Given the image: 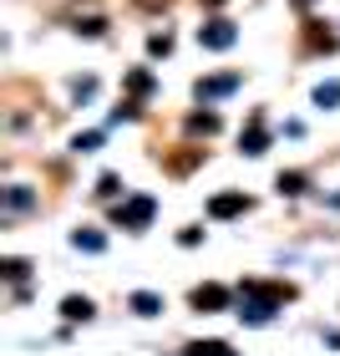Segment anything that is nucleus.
Returning a JSON list of instances; mask_svg holds the SVG:
<instances>
[{"instance_id": "1", "label": "nucleus", "mask_w": 340, "mask_h": 356, "mask_svg": "<svg viewBox=\"0 0 340 356\" xmlns=\"http://www.w3.org/2000/svg\"><path fill=\"white\" fill-rule=\"evenodd\" d=\"M284 300H295V285H284V280H244L239 285V321L269 326Z\"/></svg>"}, {"instance_id": "2", "label": "nucleus", "mask_w": 340, "mask_h": 356, "mask_svg": "<svg viewBox=\"0 0 340 356\" xmlns=\"http://www.w3.org/2000/svg\"><path fill=\"white\" fill-rule=\"evenodd\" d=\"M153 214H158V199H153V193H133V199H122L117 209H112V219H117L127 234H142V229L153 224Z\"/></svg>"}, {"instance_id": "3", "label": "nucleus", "mask_w": 340, "mask_h": 356, "mask_svg": "<svg viewBox=\"0 0 340 356\" xmlns=\"http://www.w3.org/2000/svg\"><path fill=\"white\" fill-rule=\"evenodd\" d=\"M234 296H239V290L208 280V285H193L188 300H193V311H198V316H219V311H229V305H234Z\"/></svg>"}, {"instance_id": "4", "label": "nucleus", "mask_w": 340, "mask_h": 356, "mask_svg": "<svg viewBox=\"0 0 340 356\" xmlns=\"http://www.w3.org/2000/svg\"><path fill=\"white\" fill-rule=\"evenodd\" d=\"M254 209V199L244 188H234V193H214L208 199V219H239V214H249Z\"/></svg>"}, {"instance_id": "5", "label": "nucleus", "mask_w": 340, "mask_h": 356, "mask_svg": "<svg viewBox=\"0 0 340 356\" xmlns=\"http://www.w3.org/2000/svg\"><path fill=\"white\" fill-rule=\"evenodd\" d=\"M234 36H239V31H234V21H223V15H219V21H208V26H198V41L208 46V51H229Z\"/></svg>"}, {"instance_id": "6", "label": "nucleus", "mask_w": 340, "mask_h": 356, "mask_svg": "<svg viewBox=\"0 0 340 356\" xmlns=\"http://www.w3.org/2000/svg\"><path fill=\"white\" fill-rule=\"evenodd\" d=\"M239 82H244L239 72H229V76H208V82H198V97H203V102H214V97H229Z\"/></svg>"}, {"instance_id": "7", "label": "nucleus", "mask_w": 340, "mask_h": 356, "mask_svg": "<svg viewBox=\"0 0 340 356\" xmlns=\"http://www.w3.org/2000/svg\"><path fill=\"white\" fill-rule=\"evenodd\" d=\"M239 148H244L249 158H259V153H264V148H269V133H264V118H259V112H254V122H249V133H244V138H239Z\"/></svg>"}, {"instance_id": "8", "label": "nucleus", "mask_w": 340, "mask_h": 356, "mask_svg": "<svg viewBox=\"0 0 340 356\" xmlns=\"http://www.w3.org/2000/svg\"><path fill=\"white\" fill-rule=\"evenodd\" d=\"M127 311L133 316H158L163 311V296H158V290H133V296H127Z\"/></svg>"}, {"instance_id": "9", "label": "nucleus", "mask_w": 340, "mask_h": 356, "mask_svg": "<svg viewBox=\"0 0 340 356\" xmlns=\"http://www.w3.org/2000/svg\"><path fill=\"white\" fill-rule=\"evenodd\" d=\"M61 316H67L71 326H76V321H82V326H87V321L96 316V305H92L87 296H67V300H61Z\"/></svg>"}, {"instance_id": "10", "label": "nucleus", "mask_w": 340, "mask_h": 356, "mask_svg": "<svg viewBox=\"0 0 340 356\" xmlns=\"http://www.w3.org/2000/svg\"><path fill=\"white\" fill-rule=\"evenodd\" d=\"M71 250H82V254H102V250H107V234H102V229H71Z\"/></svg>"}, {"instance_id": "11", "label": "nucleus", "mask_w": 340, "mask_h": 356, "mask_svg": "<svg viewBox=\"0 0 340 356\" xmlns=\"http://www.w3.org/2000/svg\"><path fill=\"white\" fill-rule=\"evenodd\" d=\"M274 188H280L284 199H300V193L310 188V178H305V173H280V178H274Z\"/></svg>"}, {"instance_id": "12", "label": "nucleus", "mask_w": 340, "mask_h": 356, "mask_svg": "<svg viewBox=\"0 0 340 356\" xmlns=\"http://www.w3.org/2000/svg\"><path fill=\"white\" fill-rule=\"evenodd\" d=\"M188 356H239V351H234L229 341H193Z\"/></svg>"}, {"instance_id": "13", "label": "nucleus", "mask_w": 340, "mask_h": 356, "mask_svg": "<svg viewBox=\"0 0 340 356\" xmlns=\"http://www.w3.org/2000/svg\"><path fill=\"white\" fill-rule=\"evenodd\" d=\"M0 275H6V280H15V285H21L26 275H31V260H21V254H10V260H0Z\"/></svg>"}, {"instance_id": "14", "label": "nucleus", "mask_w": 340, "mask_h": 356, "mask_svg": "<svg viewBox=\"0 0 340 356\" xmlns=\"http://www.w3.org/2000/svg\"><path fill=\"white\" fill-rule=\"evenodd\" d=\"M188 133H219V112H193V118H188Z\"/></svg>"}, {"instance_id": "15", "label": "nucleus", "mask_w": 340, "mask_h": 356, "mask_svg": "<svg viewBox=\"0 0 340 356\" xmlns=\"http://www.w3.org/2000/svg\"><path fill=\"white\" fill-rule=\"evenodd\" d=\"M96 193H102V199H117V193H122V178H117V173H102V178H96Z\"/></svg>"}, {"instance_id": "16", "label": "nucleus", "mask_w": 340, "mask_h": 356, "mask_svg": "<svg viewBox=\"0 0 340 356\" xmlns=\"http://www.w3.org/2000/svg\"><path fill=\"white\" fill-rule=\"evenodd\" d=\"M315 102H320V107H340V82H325V87H315Z\"/></svg>"}, {"instance_id": "17", "label": "nucleus", "mask_w": 340, "mask_h": 356, "mask_svg": "<svg viewBox=\"0 0 340 356\" xmlns=\"http://www.w3.org/2000/svg\"><path fill=\"white\" fill-rule=\"evenodd\" d=\"M31 204H36V199H31L26 188H10V193H6V214H15V209H31Z\"/></svg>"}, {"instance_id": "18", "label": "nucleus", "mask_w": 340, "mask_h": 356, "mask_svg": "<svg viewBox=\"0 0 340 356\" xmlns=\"http://www.w3.org/2000/svg\"><path fill=\"white\" fill-rule=\"evenodd\" d=\"M71 148H76V153H96V148H102V133H76Z\"/></svg>"}, {"instance_id": "19", "label": "nucleus", "mask_w": 340, "mask_h": 356, "mask_svg": "<svg viewBox=\"0 0 340 356\" xmlns=\"http://www.w3.org/2000/svg\"><path fill=\"white\" fill-rule=\"evenodd\" d=\"M127 87H133L137 97H148L153 92V72H133V76H127Z\"/></svg>"}, {"instance_id": "20", "label": "nucleus", "mask_w": 340, "mask_h": 356, "mask_svg": "<svg viewBox=\"0 0 340 356\" xmlns=\"http://www.w3.org/2000/svg\"><path fill=\"white\" fill-rule=\"evenodd\" d=\"M178 245H183V250H193V245H203V229H198V224H188V229L178 234Z\"/></svg>"}, {"instance_id": "21", "label": "nucleus", "mask_w": 340, "mask_h": 356, "mask_svg": "<svg viewBox=\"0 0 340 356\" xmlns=\"http://www.w3.org/2000/svg\"><path fill=\"white\" fill-rule=\"evenodd\" d=\"M148 51H153V56H168V51H173V36H168V31H163V36H153Z\"/></svg>"}, {"instance_id": "22", "label": "nucleus", "mask_w": 340, "mask_h": 356, "mask_svg": "<svg viewBox=\"0 0 340 356\" xmlns=\"http://www.w3.org/2000/svg\"><path fill=\"white\" fill-rule=\"evenodd\" d=\"M325 341H330V346H340V331H325Z\"/></svg>"}, {"instance_id": "23", "label": "nucleus", "mask_w": 340, "mask_h": 356, "mask_svg": "<svg viewBox=\"0 0 340 356\" xmlns=\"http://www.w3.org/2000/svg\"><path fill=\"white\" fill-rule=\"evenodd\" d=\"M330 209H340V193H330Z\"/></svg>"}, {"instance_id": "24", "label": "nucleus", "mask_w": 340, "mask_h": 356, "mask_svg": "<svg viewBox=\"0 0 340 356\" xmlns=\"http://www.w3.org/2000/svg\"><path fill=\"white\" fill-rule=\"evenodd\" d=\"M137 6H163V0H137Z\"/></svg>"}, {"instance_id": "25", "label": "nucleus", "mask_w": 340, "mask_h": 356, "mask_svg": "<svg viewBox=\"0 0 340 356\" xmlns=\"http://www.w3.org/2000/svg\"><path fill=\"white\" fill-rule=\"evenodd\" d=\"M295 6H300V10H305V6H315V0H295Z\"/></svg>"}]
</instances>
